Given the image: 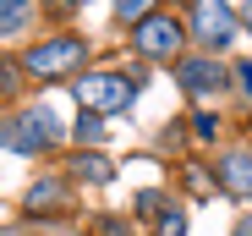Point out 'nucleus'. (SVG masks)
<instances>
[{
  "mask_svg": "<svg viewBox=\"0 0 252 236\" xmlns=\"http://www.w3.org/2000/svg\"><path fill=\"white\" fill-rule=\"evenodd\" d=\"M77 88V104L82 110H126V104H132L137 99V83H132V77H121V71H88V77H82V83H71Z\"/></svg>",
  "mask_w": 252,
  "mask_h": 236,
  "instance_id": "obj_1",
  "label": "nucleus"
},
{
  "mask_svg": "<svg viewBox=\"0 0 252 236\" xmlns=\"http://www.w3.org/2000/svg\"><path fill=\"white\" fill-rule=\"evenodd\" d=\"M82 55H88V44H82V38H44V44L28 50L22 66H28L33 77H61V71H77Z\"/></svg>",
  "mask_w": 252,
  "mask_h": 236,
  "instance_id": "obj_2",
  "label": "nucleus"
},
{
  "mask_svg": "<svg viewBox=\"0 0 252 236\" xmlns=\"http://www.w3.org/2000/svg\"><path fill=\"white\" fill-rule=\"evenodd\" d=\"M192 33L203 38L208 50H225L236 38V11L225 6V0H197L192 6Z\"/></svg>",
  "mask_w": 252,
  "mask_h": 236,
  "instance_id": "obj_3",
  "label": "nucleus"
},
{
  "mask_svg": "<svg viewBox=\"0 0 252 236\" xmlns=\"http://www.w3.org/2000/svg\"><path fill=\"white\" fill-rule=\"evenodd\" d=\"M132 44H137L148 61H176V55H181V22L154 11L148 22H137V38H132Z\"/></svg>",
  "mask_w": 252,
  "mask_h": 236,
  "instance_id": "obj_4",
  "label": "nucleus"
},
{
  "mask_svg": "<svg viewBox=\"0 0 252 236\" xmlns=\"http://www.w3.org/2000/svg\"><path fill=\"white\" fill-rule=\"evenodd\" d=\"M176 83H181L187 94H220V88H225V66H220L214 55H192V61L176 66Z\"/></svg>",
  "mask_w": 252,
  "mask_h": 236,
  "instance_id": "obj_5",
  "label": "nucleus"
},
{
  "mask_svg": "<svg viewBox=\"0 0 252 236\" xmlns=\"http://www.w3.org/2000/svg\"><path fill=\"white\" fill-rule=\"evenodd\" d=\"M44 143H50L44 115H17V121L6 127V148H17V154H38Z\"/></svg>",
  "mask_w": 252,
  "mask_h": 236,
  "instance_id": "obj_6",
  "label": "nucleus"
},
{
  "mask_svg": "<svg viewBox=\"0 0 252 236\" xmlns=\"http://www.w3.org/2000/svg\"><path fill=\"white\" fill-rule=\"evenodd\" d=\"M230 198H252V154H225V165L214 176Z\"/></svg>",
  "mask_w": 252,
  "mask_h": 236,
  "instance_id": "obj_7",
  "label": "nucleus"
},
{
  "mask_svg": "<svg viewBox=\"0 0 252 236\" xmlns=\"http://www.w3.org/2000/svg\"><path fill=\"white\" fill-rule=\"evenodd\" d=\"M28 28V0H0V38H22Z\"/></svg>",
  "mask_w": 252,
  "mask_h": 236,
  "instance_id": "obj_8",
  "label": "nucleus"
},
{
  "mask_svg": "<svg viewBox=\"0 0 252 236\" xmlns=\"http://www.w3.org/2000/svg\"><path fill=\"white\" fill-rule=\"evenodd\" d=\"M71 170H77L82 181H99V187H104V181L115 176V165L104 160V154H77V165H71Z\"/></svg>",
  "mask_w": 252,
  "mask_h": 236,
  "instance_id": "obj_9",
  "label": "nucleus"
},
{
  "mask_svg": "<svg viewBox=\"0 0 252 236\" xmlns=\"http://www.w3.org/2000/svg\"><path fill=\"white\" fill-rule=\"evenodd\" d=\"M77 137H82V143H99V137H104V115H99V110H82V115H77Z\"/></svg>",
  "mask_w": 252,
  "mask_h": 236,
  "instance_id": "obj_10",
  "label": "nucleus"
},
{
  "mask_svg": "<svg viewBox=\"0 0 252 236\" xmlns=\"http://www.w3.org/2000/svg\"><path fill=\"white\" fill-rule=\"evenodd\" d=\"M115 17H126V22H148V17H154V0H115Z\"/></svg>",
  "mask_w": 252,
  "mask_h": 236,
  "instance_id": "obj_11",
  "label": "nucleus"
},
{
  "mask_svg": "<svg viewBox=\"0 0 252 236\" xmlns=\"http://www.w3.org/2000/svg\"><path fill=\"white\" fill-rule=\"evenodd\" d=\"M28 203H33V209H50V203H61V187H55V181H38V187L28 192Z\"/></svg>",
  "mask_w": 252,
  "mask_h": 236,
  "instance_id": "obj_12",
  "label": "nucleus"
},
{
  "mask_svg": "<svg viewBox=\"0 0 252 236\" xmlns=\"http://www.w3.org/2000/svg\"><path fill=\"white\" fill-rule=\"evenodd\" d=\"M154 236H187V214H159V225H154Z\"/></svg>",
  "mask_w": 252,
  "mask_h": 236,
  "instance_id": "obj_13",
  "label": "nucleus"
},
{
  "mask_svg": "<svg viewBox=\"0 0 252 236\" xmlns=\"http://www.w3.org/2000/svg\"><path fill=\"white\" fill-rule=\"evenodd\" d=\"M214 132H220V121H214L208 110H203V115H192V137H197V143H214Z\"/></svg>",
  "mask_w": 252,
  "mask_h": 236,
  "instance_id": "obj_14",
  "label": "nucleus"
},
{
  "mask_svg": "<svg viewBox=\"0 0 252 236\" xmlns=\"http://www.w3.org/2000/svg\"><path fill=\"white\" fill-rule=\"evenodd\" d=\"M187 187L197 192V198H208V192H214V181H208V170H203V165H192V170H187Z\"/></svg>",
  "mask_w": 252,
  "mask_h": 236,
  "instance_id": "obj_15",
  "label": "nucleus"
},
{
  "mask_svg": "<svg viewBox=\"0 0 252 236\" xmlns=\"http://www.w3.org/2000/svg\"><path fill=\"white\" fill-rule=\"evenodd\" d=\"M99 236H132V225L126 220H99Z\"/></svg>",
  "mask_w": 252,
  "mask_h": 236,
  "instance_id": "obj_16",
  "label": "nucleus"
},
{
  "mask_svg": "<svg viewBox=\"0 0 252 236\" xmlns=\"http://www.w3.org/2000/svg\"><path fill=\"white\" fill-rule=\"evenodd\" d=\"M236 77H241V88L252 94V61H241V66H236Z\"/></svg>",
  "mask_w": 252,
  "mask_h": 236,
  "instance_id": "obj_17",
  "label": "nucleus"
},
{
  "mask_svg": "<svg viewBox=\"0 0 252 236\" xmlns=\"http://www.w3.org/2000/svg\"><path fill=\"white\" fill-rule=\"evenodd\" d=\"M50 6H55V11H71V6H77V0H50Z\"/></svg>",
  "mask_w": 252,
  "mask_h": 236,
  "instance_id": "obj_18",
  "label": "nucleus"
},
{
  "mask_svg": "<svg viewBox=\"0 0 252 236\" xmlns=\"http://www.w3.org/2000/svg\"><path fill=\"white\" fill-rule=\"evenodd\" d=\"M247 28H252V6H247Z\"/></svg>",
  "mask_w": 252,
  "mask_h": 236,
  "instance_id": "obj_19",
  "label": "nucleus"
}]
</instances>
